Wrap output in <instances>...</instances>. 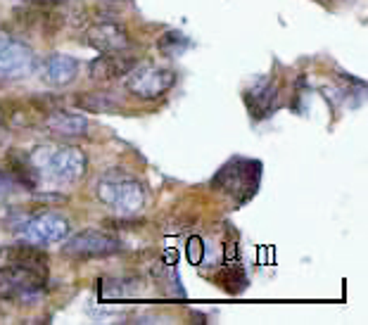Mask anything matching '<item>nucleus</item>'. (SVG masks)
I'll list each match as a JSON object with an SVG mask.
<instances>
[{
    "label": "nucleus",
    "mask_w": 368,
    "mask_h": 325,
    "mask_svg": "<svg viewBox=\"0 0 368 325\" xmlns=\"http://www.w3.org/2000/svg\"><path fill=\"white\" fill-rule=\"evenodd\" d=\"M29 161L36 169L38 178H46V181L53 183H74L88 169L86 155L79 148H71V145H41V148H33Z\"/></svg>",
    "instance_id": "1"
},
{
    "label": "nucleus",
    "mask_w": 368,
    "mask_h": 325,
    "mask_svg": "<svg viewBox=\"0 0 368 325\" xmlns=\"http://www.w3.org/2000/svg\"><path fill=\"white\" fill-rule=\"evenodd\" d=\"M98 200L119 214H136L145 204V190L124 171H109L98 181Z\"/></svg>",
    "instance_id": "2"
},
{
    "label": "nucleus",
    "mask_w": 368,
    "mask_h": 325,
    "mask_svg": "<svg viewBox=\"0 0 368 325\" xmlns=\"http://www.w3.org/2000/svg\"><path fill=\"white\" fill-rule=\"evenodd\" d=\"M12 233L19 235V240L31 245H48L60 243L69 233V221L60 216L58 211H36V214H19L10 223Z\"/></svg>",
    "instance_id": "3"
},
{
    "label": "nucleus",
    "mask_w": 368,
    "mask_h": 325,
    "mask_svg": "<svg viewBox=\"0 0 368 325\" xmlns=\"http://www.w3.org/2000/svg\"><path fill=\"white\" fill-rule=\"evenodd\" d=\"M46 278L17 263L0 266V301H31L46 290Z\"/></svg>",
    "instance_id": "4"
},
{
    "label": "nucleus",
    "mask_w": 368,
    "mask_h": 325,
    "mask_svg": "<svg viewBox=\"0 0 368 325\" xmlns=\"http://www.w3.org/2000/svg\"><path fill=\"white\" fill-rule=\"evenodd\" d=\"M261 176V164L259 161H247V159H233L216 173L214 186L221 188L236 200H249L254 195L256 186H259Z\"/></svg>",
    "instance_id": "5"
},
{
    "label": "nucleus",
    "mask_w": 368,
    "mask_h": 325,
    "mask_svg": "<svg viewBox=\"0 0 368 325\" xmlns=\"http://www.w3.org/2000/svg\"><path fill=\"white\" fill-rule=\"evenodd\" d=\"M126 76L128 93L141 100H157L176 83V71L166 67H133Z\"/></svg>",
    "instance_id": "6"
},
{
    "label": "nucleus",
    "mask_w": 368,
    "mask_h": 325,
    "mask_svg": "<svg viewBox=\"0 0 368 325\" xmlns=\"http://www.w3.org/2000/svg\"><path fill=\"white\" fill-rule=\"evenodd\" d=\"M121 249V243L114 235L100 233V231H81L71 235L62 245V254L71 259H105Z\"/></svg>",
    "instance_id": "7"
},
{
    "label": "nucleus",
    "mask_w": 368,
    "mask_h": 325,
    "mask_svg": "<svg viewBox=\"0 0 368 325\" xmlns=\"http://www.w3.org/2000/svg\"><path fill=\"white\" fill-rule=\"evenodd\" d=\"M33 67H36V60L29 46L10 36H0V78L26 76L33 71Z\"/></svg>",
    "instance_id": "8"
},
{
    "label": "nucleus",
    "mask_w": 368,
    "mask_h": 325,
    "mask_svg": "<svg viewBox=\"0 0 368 325\" xmlns=\"http://www.w3.org/2000/svg\"><path fill=\"white\" fill-rule=\"evenodd\" d=\"M88 46L93 50H98L100 55L107 53H121V50L131 48V38H128V31L116 21H103V24L91 26L86 33Z\"/></svg>",
    "instance_id": "9"
},
{
    "label": "nucleus",
    "mask_w": 368,
    "mask_h": 325,
    "mask_svg": "<svg viewBox=\"0 0 368 325\" xmlns=\"http://www.w3.org/2000/svg\"><path fill=\"white\" fill-rule=\"evenodd\" d=\"M136 64H138V60L133 58V55H128V50L107 53V55H100L98 60H93V62L88 64V76H91L93 81L109 83V81H116V78L126 76Z\"/></svg>",
    "instance_id": "10"
},
{
    "label": "nucleus",
    "mask_w": 368,
    "mask_h": 325,
    "mask_svg": "<svg viewBox=\"0 0 368 325\" xmlns=\"http://www.w3.org/2000/svg\"><path fill=\"white\" fill-rule=\"evenodd\" d=\"M79 74V62H76L71 55H64V53H53L48 55L46 60H43L41 64V78L43 83H48V86H67V83H71Z\"/></svg>",
    "instance_id": "11"
},
{
    "label": "nucleus",
    "mask_w": 368,
    "mask_h": 325,
    "mask_svg": "<svg viewBox=\"0 0 368 325\" xmlns=\"http://www.w3.org/2000/svg\"><path fill=\"white\" fill-rule=\"evenodd\" d=\"M43 126L48 128L53 136L60 138H81L88 133V119L83 114H74V112H64V109H50L43 119Z\"/></svg>",
    "instance_id": "12"
},
{
    "label": "nucleus",
    "mask_w": 368,
    "mask_h": 325,
    "mask_svg": "<svg viewBox=\"0 0 368 325\" xmlns=\"http://www.w3.org/2000/svg\"><path fill=\"white\" fill-rule=\"evenodd\" d=\"M0 254L5 256L8 263H17V266L31 268V271H38V273H43V276H48V254L38 247V245H31L21 240V245H12V247L3 249Z\"/></svg>",
    "instance_id": "13"
},
{
    "label": "nucleus",
    "mask_w": 368,
    "mask_h": 325,
    "mask_svg": "<svg viewBox=\"0 0 368 325\" xmlns=\"http://www.w3.org/2000/svg\"><path fill=\"white\" fill-rule=\"evenodd\" d=\"M276 86L271 81H261L252 86L249 91H245V105L252 112L254 119H261L273 109V103H276Z\"/></svg>",
    "instance_id": "14"
},
{
    "label": "nucleus",
    "mask_w": 368,
    "mask_h": 325,
    "mask_svg": "<svg viewBox=\"0 0 368 325\" xmlns=\"http://www.w3.org/2000/svg\"><path fill=\"white\" fill-rule=\"evenodd\" d=\"M76 107L79 109H86V112H100V114H109V112L119 109L121 103L114 98L112 93H105V91H88V93H81L74 98Z\"/></svg>",
    "instance_id": "15"
},
{
    "label": "nucleus",
    "mask_w": 368,
    "mask_h": 325,
    "mask_svg": "<svg viewBox=\"0 0 368 325\" xmlns=\"http://www.w3.org/2000/svg\"><path fill=\"white\" fill-rule=\"evenodd\" d=\"M188 46H191V41H188V36H183L181 31H166L157 43L159 53H164V55H181V53H186Z\"/></svg>",
    "instance_id": "16"
},
{
    "label": "nucleus",
    "mask_w": 368,
    "mask_h": 325,
    "mask_svg": "<svg viewBox=\"0 0 368 325\" xmlns=\"http://www.w3.org/2000/svg\"><path fill=\"white\" fill-rule=\"evenodd\" d=\"M221 285H224V290H228L231 295H238L247 288V278H245L243 271H226L224 283Z\"/></svg>",
    "instance_id": "17"
},
{
    "label": "nucleus",
    "mask_w": 368,
    "mask_h": 325,
    "mask_svg": "<svg viewBox=\"0 0 368 325\" xmlns=\"http://www.w3.org/2000/svg\"><path fill=\"white\" fill-rule=\"evenodd\" d=\"M202 252H204V245L200 238H191V243H188V259L191 263H200L202 261Z\"/></svg>",
    "instance_id": "18"
},
{
    "label": "nucleus",
    "mask_w": 368,
    "mask_h": 325,
    "mask_svg": "<svg viewBox=\"0 0 368 325\" xmlns=\"http://www.w3.org/2000/svg\"><path fill=\"white\" fill-rule=\"evenodd\" d=\"M17 188V181H15V176L10 171H5V169H0V190H5V193H12V190Z\"/></svg>",
    "instance_id": "19"
},
{
    "label": "nucleus",
    "mask_w": 368,
    "mask_h": 325,
    "mask_svg": "<svg viewBox=\"0 0 368 325\" xmlns=\"http://www.w3.org/2000/svg\"><path fill=\"white\" fill-rule=\"evenodd\" d=\"M21 3L31 5V8H50V5H62L67 0H21Z\"/></svg>",
    "instance_id": "20"
},
{
    "label": "nucleus",
    "mask_w": 368,
    "mask_h": 325,
    "mask_svg": "<svg viewBox=\"0 0 368 325\" xmlns=\"http://www.w3.org/2000/svg\"><path fill=\"white\" fill-rule=\"evenodd\" d=\"M5 195H8V193H5V190H0V200H3V197H5Z\"/></svg>",
    "instance_id": "21"
},
{
    "label": "nucleus",
    "mask_w": 368,
    "mask_h": 325,
    "mask_svg": "<svg viewBox=\"0 0 368 325\" xmlns=\"http://www.w3.org/2000/svg\"><path fill=\"white\" fill-rule=\"evenodd\" d=\"M109 3H119V0H109Z\"/></svg>",
    "instance_id": "22"
}]
</instances>
